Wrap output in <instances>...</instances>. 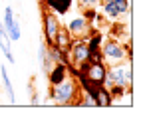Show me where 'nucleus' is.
Instances as JSON below:
<instances>
[{
    "label": "nucleus",
    "instance_id": "f257e3e1",
    "mask_svg": "<svg viewBox=\"0 0 147 139\" xmlns=\"http://www.w3.org/2000/svg\"><path fill=\"white\" fill-rule=\"evenodd\" d=\"M133 84V72H131V60H123L109 64L105 70V78H103V88L109 90L111 86H121L123 90H131Z\"/></svg>",
    "mask_w": 147,
    "mask_h": 139
},
{
    "label": "nucleus",
    "instance_id": "f03ea898",
    "mask_svg": "<svg viewBox=\"0 0 147 139\" xmlns=\"http://www.w3.org/2000/svg\"><path fill=\"white\" fill-rule=\"evenodd\" d=\"M80 93V84L72 74H68L60 84L50 86V97L58 105H74Z\"/></svg>",
    "mask_w": 147,
    "mask_h": 139
},
{
    "label": "nucleus",
    "instance_id": "7ed1b4c3",
    "mask_svg": "<svg viewBox=\"0 0 147 139\" xmlns=\"http://www.w3.org/2000/svg\"><path fill=\"white\" fill-rule=\"evenodd\" d=\"M99 52H101V58H103L105 66L115 64V62H123V60H131V42L123 44L117 38H109V40L103 38Z\"/></svg>",
    "mask_w": 147,
    "mask_h": 139
},
{
    "label": "nucleus",
    "instance_id": "20e7f679",
    "mask_svg": "<svg viewBox=\"0 0 147 139\" xmlns=\"http://www.w3.org/2000/svg\"><path fill=\"white\" fill-rule=\"evenodd\" d=\"M60 16H56L54 12H50V10H42V30H44V42L52 46L54 44V38H56V34H58V30H60Z\"/></svg>",
    "mask_w": 147,
    "mask_h": 139
},
{
    "label": "nucleus",
    "instance_id": "39448f33",
    "mask_svg": "<svg viewBox=\"0 0 147 139\" xmlns=\"http://www.w3.org/2000/svg\"><path fill=\"white\" fill-rule=\"evenodd\" d=\"M66 30L72 34V38H80V40H86L92 32H96V28L88 22L84 16H76V18H72V20H68Z\"/></svg>",
    "mask_w": 147,
    "mask_h": 139
},
{
    "label": "nucleus",
    "instance_id": "423d86ee",
    "mask_svg": "<svg viewBox=\"0 0 147 139\" xmlns=\"http://www.w3.org/2000/svg\"><path fill=\"white\" fill-rule=\"evenodd\" d=\"M46 4V10L54 12L56 16H64L70 12V8L74 6V0H42Z\"/></svg>",
    "mask_w": 147,
    "mask_h": 139
},
{
    "label": "nucleus",
    "instance_id": "0eeeda50",
    "mask_svg": "<svg viewBox=\"0 0 147 139\" xmlns=\"http://www.w3.org/2000/svg\"><path fill=\"white\" fill-rule=\"evenodd\" d=\"M0 52L4 54L6 62L14 64V54H12V42H10V38H8V34H6V28H4L2 20H0Z\"/></svg>",
    "mask_w": 147,
    "mask_h": 139
},
{
    "label": "nucleus",
    "instance_id": "6e6552de",
    "mask_svg": "<svg viewBox=\"0 0 147 139\" xmlns=\"http://www.w3.org/2000/svg\"><path fill=\"white\" fill-rule=\"evenodd\" d=\"M68 74H70V70H68V64H54L46 76H48L50 86H56V84H60V82H62V80H64Z\"/></svg>",
    "mask_w": 147,
    "mask_h": 139
},
{
    "label": "nucleus",
    "instance_id": "1a4fd4ad",
    "mask_svg": "<svg viewBox=\"0 0 147 139\" xmlns=\"http://www.w3.org/2000/svg\"><path fill=\"white\" fill-rule=\"evenodd\" d=\"M72 42H74V38H72V34L66 30V26H60L56 38H54V46L60 48L62 52H68V48L72 46Z\"/></svg>",
    "mask_w": 147,
    "mask_h": 139
},
{
    "label": "nucleus",
    "instance_id": "9d476101",
    "mask_svg": "<svg viewBox=\"0 0 147 139\" xmlns=\"http://www.w3.org/2000/svg\"><path fill=\"white\" fill-rule=\"evenodd\" d=\"M101 16L105 18V20H111V22H119L123 16L119 14V10L113 6V2H109V0H101Z\"/></svg>",
    "mask_w": 147,
    "mask_h": 139
},
{
    "label": "nucleus",
    "instance_id": "9b49d317",
    "mask_svg": "<svg viewBox=\"0 0 147 139\" xmlns=\"http://www.w3.org/2000/svg\"><path fill=\"white\" fill-rule=\"evenodd\" d=\"M0 82H2V86H4V90H6V95H8L10 103H16L14 86H12V82H10V76H8V72H6V66H0Z\"/></svg>",
    "mask_w": 147,
    "mask_h": 139
},
{
    "label": "nucleus",
    "instance_id": "f8f14e48",
    "mask_svg": "<svg viewBox=\"0 0 147 139\" xmlns=\"http://www.w3.org/2000/svg\"><path fill=\"white\" fill-rule=\"evenodd\" d=\"M48 62H52V64H68L66 52H62L60 48H56L54 44L48 46Z\"/></svg>",
    "mask_w": 147,
    "mask_h": 139
},
{
    "label": "nucleus",
    "instance_id": "ddd939ff",
    "mask_svg": "<svg viewBox=\"0 0 147 139\" xmlns=\"http://www.w3.org/2000/svg\"><path fill=\"white\" fill-rule=\"evenodd\" d=\"M96 105L98 107H107V105H111V95L109 92L103 88V86H98V90H96Z\"/></svg>",
    "mask_w": 147,
    "mask_h": 139
},
{
    "label": "nucleus",
    "instance_id": "4468645a",
    "mask_svg": "<svg viewBox=\"0 0 147 139\" xmlns=\"http://www.w3.org/2000/svg\"><path fill=\"white\" fill-rule=\"evenodd\" d=\"M4 28H6V34H8V38H10V42H18V40L22 38V28H20V22H18L16 18L10 24H6Z\"/></svg>",
    "mask_w": 147,
    "mask_h": 139
},
{
    "label": "nucleus",
    "instance_id": "2eb2a0df",
    "mask_svg": "<svg viewBox=\"0 0 147 139\" xmlns=\"http://www.w3.org/2000/svg\"><path fill=\"white\" fill-rule=\"evenodd\" d=\"M46 62H48V44H46L44 38H42V42H40V46H38V64H40V68H44Z\"/></svg>",
    "mask_w": 147,
    "mask_h": 139
},
{
    "label": "nucleus",
    "instance_id": "dca6fc26",
    "mask_svg": "<svg viewBox=\"0 0 147 139\" xmlns=\"http://www.w3.org/2000/svg\"><path fill=\"white\" fill-rule=\"evenodd\" d=\"M109 2H113V6L119 10L121 16L129 14V0H109Z\"/></svg>",
    "mask_w": 147,
    "mask_h": 139
},
{
    "label": "nucleus",
    "instance_id": "f3484780",
    "mask_svg": "<svg viewBox=\"0 0 147 139\" xmlns=\"http://www.w3.org/2000/svg\"><path fill=\"white\" fill-rule=\"evenodd\" d=\"M82 16L88 20V22L92 24V22H96L99 16H98V12H96V8H82Z\"/></svg>",
    "mask_w": 147,
    "mask_h": 139
},
{
    "label": "nucleus",
    "instance_id": "a211bd4d",
    "mask_svg": "<svg viewBox=\"0 0 147 139\" xmlns=\"http://www.w3.org/2000/svg\"><path fill=\"white\" fill-rule=\"evenodd\" d=\"M98 4H99V0H80L82 8H96Z\"/></svg>",
    "mask_w": 147,
    "mask_h": 139
},
{
    "label": "nucleus",
    "instance_id": "6ab92c4d",
    "mask_svg": "<svg viewBox=\"0 0 147 139\" xmlns=\"http://www.w3.org/2000/svg\"><path fill=\"white\" fill-rule=\"evenodd\" d=\"M30 103H32V105H38V103H40V95H38V93H32V99H30Z\"/></svg>",
    "mask_w": 147,
    "mask_h": 139
}]
</instances>
